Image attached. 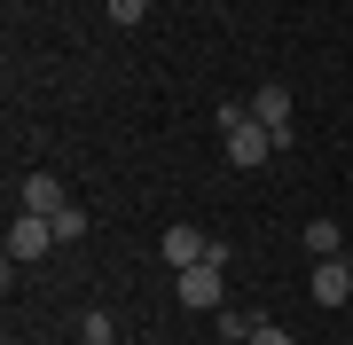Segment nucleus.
Wrapping results in <instances>:
<instances>
[{
	"label": "nucleus",
	"mask_w": 353,
	"mask_h": 345,
	"mask_svg": "<svg viewBox=\"0 0 353 345\" xmlns=\"http://www.w3.org/2000/svg\"><path fill=\"white\" fill-rule=\"evenodd\" d=\"M173 298H181V306H196V314H204V306H220V298H228V275H220V267H204V259H196V267H181V275H173Z\"/></svg>",
	"instance_id": "nucleus-1"
},
{
	"label": "nucleus",
	"mask_w": 353,
	"mask_h": 345,
	"mask_svg": "<svg viewBox=\"0 0 353 345\" xmlns=\"http://www.w3.org/2000/svg\"><path fill=\"white\" fill-rule=\"evenodd\" d=\"M39 251H55V220L48 212H16L8 220V259H39Z\"/></svg>",
	"instance_id": "nucleus-2"
},
{
	"label": "nucleus",
	"mask_w": 353,
	"mask_h": 345,
	"mask_svg": "<svg viewBox=\"0 0 353 345\" xmlns=\"http://www.w3.org/2000/svg\"><path fill=\"white\" fill-rule=\"evenodd\" d=\"M267 149H283V141L267 134L259 118H243V126H228V165H267Z\"/></svg>",
	"instance_id": "nucleus-3"
},
{
	"label": "nucleus",
	"mask_w": 353,
	"mask_h": 345,
	"mask_svg": "<svg viewBox=\"0 0 353 345\" xmlns=\"http://www.w3.org/2000/svg\"><path fill=\"white\" fill-rule=\"evenodd\" d=\"M306 298H322V306L353 298V267H345V251H338V259H314V282H306Z\"/></svg>",
	"instance_id": "nucleus-4"
},
{
	"label": "nucleus",
	"mask_w": 353,
	"mask_h": 345,
	"mask_svg": "<svg viewBox=\"0 0 353 345\" xmlns=\"http://www.w3.org/2000/svg\"><path fill=\"white\" fill-rule=\"evenodd\" d=\"M252 118H259L275 141H290V87H275V79H267V87L252 94Z\"/></svg>",
	"instance_id": "nucleus-5"
},
{
	"label": "nucleus",
	"mask_w": 353,
	"mask_h": 345,
	"mask_svg": "<svg viewBox=\"0 0 353 345\" xmlns=\"http://www.w3.org/2000/svg\"><path fill=\"white\" fill-rule=\"evenodd\" d=\"M63 205H71V196H63V180H55V173H32V180H24V212H48V220H55Z\"/></svg>",
	"instance_id": "nucleus-6"
},
{
	"label": "nucleus",
	"mask_w": 353,
	"mask_h": 345,
	"mask_svg": "<svg viewBox=\"0 0 353 345\" xmlns=\"http://www.w3.org/2000/svg\"><path fill=\"white\" fill-rule=\"evenodd\" d=\"M204 243H212L204 228H165V259H173V275H181V267H196V259H204Z\"/></svg>",
	"instance_id": "nucleus-7"
},
{
	"label": "nucleus",
	"mask_w": 353,
	"mask_h": 345,
	"mask_svg": "<svg viewBox=\"0 0 353 345\" xmlns=\"http://www.w3.org/2000/svg\"><path fill=\"white\" fill-rule=\"evenodd\" d=\"M299 243H306V251H314V259H338V251H345L338 220H306V236H299Z\"/></svg>",
	"instance_id": "nucleus-8"
},
{
	"label": "nucleus",
	"mask_w": 353,
	"mask_h": 345,
	"mask_svg": "<svg viewBox=\"0 0 353 345\" xmlns=\"http://www.w3.org/2000/svg\"><path fill=\"white\" fill-rule=\"evenodd\" d=\"M79 236H87V212L63 205V212H55V243H79Z\"/></svg>",
	"instance_id": "nucleus-9"
},
{
	"label": "nucleus",
	"mask_w": 353,
	"mask_h": 345,
	"mask_svg": "<svg viewBox=\"0 0 353 345\" xmlns=\"http://www.w3.org/2000/svg\"><path fill=\"white\" fill-rule=\"evenodd\" d=\"M150 16V0H110V24H141Z\"/></svg>",
	"instance_id": "nucleus-10"
},
{
	"label": "nucleus",
	"mask_w": 353,
	"mask_h": 345,
	"mask_svg": "<svg viewBox=\"0 0 353 345\" xmlns=\"http://www.w3.org/2000/svg\"><path fill=\"white\" fill-rule=\"evenodd\" d=\"M252 345H290V330L283 322H252Z\"/></svg>",
	"instance_id": "nucleus-11"
},
{
	"label": "nucleus",
	"mask_w": 353,
	"mask_h": 345,
	"mask_svg": "<svg viewBox=\"0 0 353 345\" xmlns=\"http://www.w3.org/2000/svg\"><path fill=\"white\" fill-rule=\"evenodd\" d=\"M87 345H118V330H110V337H87Z\"/></svg>",
	"instance_id": "nucleus-12"
}]
</instances>
